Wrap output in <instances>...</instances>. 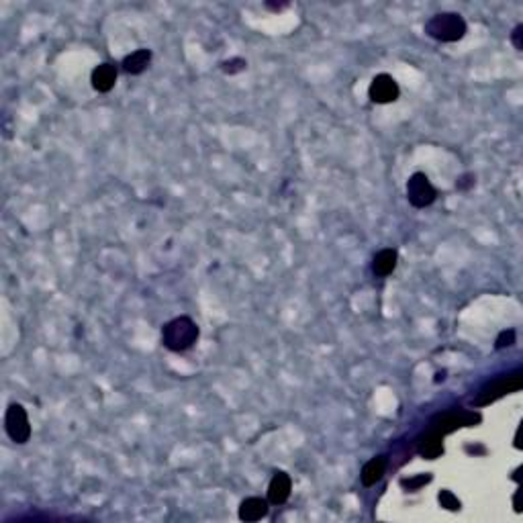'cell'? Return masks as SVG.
Segmentation results:
<instances>
[{
	"label": "cell",
	"instance_id": "6da1fadb",
	"mask_svg": "<svg viewBox=\"0 0 523 523\" xmlns=\"http://www.w3.org/2000/svg\"><path fill=\"white\" fill-rule=\"evenodd\" d=\"M198 340V325L190 317H176L162 329V344L170 351H186Z\"/></svg>",
	"mask_w": 523,
	"mask_h": 523
},
{
	"label": "cell",
	"instance_id": "7a4b0ae2",
	"mask_svg": "<svg viewBox=\"0 0 523 523\" xmlns=\"http://www.w3.org/2000/svg\"><path fill=\"white\" fill-rule=\"evenodd\" d=\"M425 33L435 41L454 43L466 35V21L458 12H440L425 23Z\"/></svg>",
	"mask_w": 523,
	"mask_h": 523
},
{
	"label": "cell",
	"instance_id": "3957f363",
	"mask_svg": "<svg viewBox=\"0 0 523 523\" xmlns=\"http://www.w3.org/2000/svg\"><path fill=\"white\" fill-rule=\"evenodd\" d=\"M4 427H6L8 438H10L14 444H27V442H29V438H31V423H29L27 411H25L23 405L12 403L10 407L6 409Z\"/></svg>",
	"mask_w": 523,
	"mask_h": 523
},
{
	"label": "cell",
	"instance_id": "277c9868",
	"mask_svg": "<svg viewBox=\"0 0 523 523\" xmlns=\"http://www.w3.org/2000/svg\"><path fill=\"white\" fill-rule=\"evenodd\" d=\"M435 196H438V192H435L433 184L423 172H415L407 180V201L415 209H425V207L433 205Z\"/></svg>",
	"mask_w": 523,
	"mask_h": 523
},
{
	"label": "cell",
	"instance_id": "5b68a950",
	"mask_svg": "<svg viewBox=\"0 0 523 523\" xmlns=\"http://www.w3.org/2000/svg\"><path fill=\"white\" fill-rule=\"evenodd\" d=\"M520 389H522V372H515L511 376H503V378L491 382L489 387H484L478 393V397L474 399V405H478V407L489 405V403H493V401H497V399H501L509 393H515Z\"/></svg>",
	"mask_w": 523,
	"mask_h": 523
},
{
	"label": "cell",
	"instance_id": "8992f818",
	"mask_svg": "<svg viewBox=\"0 0 523 523\" xmlns=\"http://www.w3.org/2000/svg\"><path fill=\"white\" fill-rule=\"evenodd\" d=\"M480 423V415L478 413H470V411H452V413H444L440 415L433 423H431V429H435L438 433L446 435V433H452L460 427H472Z\"/></svg>",
	"mask_w": 523,
	"mask_h": 523
},
{
	"label": "cell",
	"instance_id": "52a82bcc",
	"mask_svg": "<svg viewBox=\"0 0 523 523\" xmlns=\"http://www.w3.org/2000/svg\"><path fill=\"white\" fill-rule=\"evenodd\" d=\"M401 90H399V84L393 76L389 74H378L374 76V80L370 82V88H368V96L372 103L376 105H389V103H395L399 99Z\"/></svg>",
	"mask_w": 523,
	"mask_h": 523
},
{
	"label": "cell",
	"instance_id": "ba28073f",
	"mask_svg": "<svg viewBox=\"0 0 523 523\" xmlns=\"http://www.w3.org/2000/svg\"><path fill=\"white\" fill-rule=\"evenodd\" d=\"M292 491L291 476L285 470L274 472L270 484H268V503L272 505H285L289 501Z\"/></svg>",
	"mask_w": 523,
	"mask_h": 523
},
{
	"label": "cell",
	"instance_id": "9c48e42d",
	"mask_svg": "<svg viewBox=\"0 0 523 523\" xmlns=\"http://www.w3.org/2000/svg\"><path fill=\"white\" fill-rule=\"evenodd\" d=\"M270 507H268V501L262 499V497H247L241 501L239 505V520L241 522H260L268 515Z\"/></svg>",
	"mask_w": 523,
	"mask_h": 523
},
{
	"label": "cell",
	"instance_id": "30bf717a",
	"mask_svg": "<svg viewBox=\"0 0 523 523\" xmlns=\"http://www.w3.org/2000/svg\"><path fill=\"white\" fill-rule=\"evenodd\" d=\"M92 88L96 92H111L116 82V68L113 63H101L92 70Z\"/></svg>",
	"mask_w": 523,
	"mask_h": 523
},
{
	"label": "cell",
	"instance_id": "8fae6325",
	"mask_svg": "<svg viewBox=\"0 0 523 523\" xmlns=\"http://www.w3.org/2000/svg\"><path fill=\"white\" fill-rule=\"evenodd\" d=\"M417 452L425 458V460H435L444 454V435L438 433L435 429H429V433L425 438H421Z\"/></svg>",
	"mask_w": 523,
	"mask_h": 523
},
{
	"label": "cell",
	"instance_id": "7c38bea8",
	"mask_svg": "<svg viewBox=\"0 0 523 523\" xmlns=\"http://www.w3.org/2000/svg\"><path fill=\"white\" fill-rule=\"evenodd\" d=\"M397 262H399L397 249H391V247L380 249V252L374 256V260H372V272H374L376 276H389V274L395 272Z\"/></svg>",
	"mask_w": 523,
	"mask_h": 523
},
{
	"label": "cell",
	"instance_id": "4fadbf2b",
	"mask_svg": "<svg viewBox=\"0 0 523 523\" xmlns=\"http://www.w3.org/2000/svg\"><path fill=\"white\" fill-rule=\"evenodd\" d=\"M387 458L384 456H376V458H372V460H368L364 468H362V484L364 486H374L382 476H384V472H387Z\"/></svg>",
	"mask_w": 523,
	"mask_h": 523
},
{
	"label": "cell",
	"instance_id": "5bb4252c",
	"mask_svg": "<svg viewBox=\"0 0 523 523\" xmlns=\"http://www.w3.org/2000/svg\"><path fill=\"white\" fill-rule=\"evenodd\" d=\"M152 61V52L150 50H137L133 54H129L123 59V70L131 76H139L141 72H145V68Z\"/></svg>",
	"mask_w": 523,
	"mask_h": 523
},
{
	"label": "cell",
	"instance_id": "9a60e30c",
	"mask_svg": "<svg viewBox=\"0 0 523 523\" xmlns=\"http://www.w3.org/2000/svg\"><path fill=\"white\" fill-rule=\"evenodd\" d=\"M438 499H440V505L448 511H460V507H462V503L458 501V497L452 491H442L438 495Z\"/></svg>",
	"mask_w": 523,
	"mask_h": 523
},
{
	"label": "cell",
	"instance_id": "2e32d148",
	"mask_svg": "<svg viewBox=\"0 0 523 523\" xmlns=\"http://www.w3.org/2000/svg\"><path fill=\"white\" fill-rule=\"evenodd\" d=\"M431 474H417V476H413V478H405V480H401V484L407 489V491H419L421 486H425V484H429L431 482Z\"/></svg>",
	"mask_w": 523,
	"mask_h": 523
},
{
	"label": "cell",
	"instance_id": "e0dca14e",
	"mask_svg": "<svg viewBox=\"0 0 523 523\" xmlns=\"http://www.w3.org/2000/svg\"><path fill=\"white\" fill-rule=\"evenodd\" d=\"M247 68V61L241 58H233L227 59V61H221V70L225 72V74H239V72H243Z\"/></svg>",
	"mask_w": 523,
	"mask_h": 523
},
{
	"label": "cell",
	"instance_id": "ac0fdd59",
	"mask_svg": "<svg viewBox=\"0 0 523 523\" xmlns=\"http://www.w3.org/2000/svg\"><path fill=\"white\" fill-rule=\"evenodd\" d=\"M513 344H515V331H513V329H509V331H503V334L497 338V342H495V348L503 349V348H509V346H513Z\"/></svg>",
	"mask_w": 523,
	"mask_h": 523
},
{
	"label": "cell",
	"instance_id": "d6986e66",
	"mask_svg": "<svg viewBox=\"0 0 523 523\" xmlns=\"http://www.w3.org/2000/svg\"><path fill=\"white\" fill-rule=\"evenodd\" d=\"M522 35H523V25H517V27H515V31H513V35H511V41H513L515 50H520V52L523 50Z\"/></svg>",
	"mask_w": 523,
	"mask_h": 523
},
{
	"label": "cell",
	"instance_id": "ffe728a7",
	"mask_svg": "<svg viewBox=\"0 0 523 523\" xmlns=\"http://www.w3.org/2000/svg\"><path fill=\"white\" fill-rule=\"evenodd\" d=\"M474 180H476V178H474L472 174H464L460 180H458V182H456V188H460V190H468L470 186H474Z\"/></svg>",
	"mask_w": 523,
	"mask_h": 523
},
{
	"label": "cell",
	"instance_id": "44dd1931",
	"mask_svg": "<svg viewBox=\"0 0 523 523\" xmlns=\"http://www.w3.org/2000/svg\"><path fill=\"white\" fill-rule=\"evenodd\" d=\"M266 6H268V8H272V10H283L287 4H272V2H266Z\"/></svg>",
	"mask_w": 523,
	"mask_h": 523
}]
</instances>
